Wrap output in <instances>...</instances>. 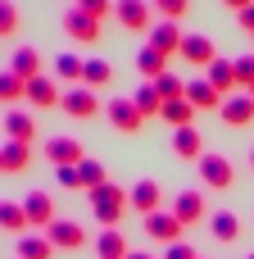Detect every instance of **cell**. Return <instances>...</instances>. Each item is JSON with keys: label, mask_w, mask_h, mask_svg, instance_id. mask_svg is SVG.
I'll return each mask as SVG.
<instances>
[{"label": "cell", "mask_w": 254, "mask_h": 259, "mask_svg": "<svg viewBox=\"0 0 254 259\" xmlns=\"http://www.w3.org/2000/svg\"><path fill=\"white\" fill-rule=\"evenodd\" d=\"M105 114H109V123H114L118 132H127V137H132V132H141V123H145V118H141V109H136L132 100H109V109H105Z\"/></svg>", "instance_id": "obj_17"}, {"label": "cell", "mask_w": 254, "mask_h": 259, "mask_svg": "<svg viewBox=\"0 0 254 259\" xmlns=\"http://www.w3.org/2000/svg\"><path fill=\"white\" fill-rule=\"evenodd\" d=\"M173 150H177L182 159H195V164L205 159V141H200L195 127H177V132H173Z\"/></svg>", "instance_id": "obj_21"}, {"label": "cell", "mask_w": 254, "mask_h": 259, "mask_svg": "<svg viewBox=\"0 0 254 259\" xmlns=\"http://www.w3.org/2000/svg\"><path fill=\"white\" fill-rule=\"evenodd\" d=\"M5 137H9V141H23V146H32V137H36V123H32V114H5Z\"/></svg>", "instance_id": "obj_26"}, {"label": "cell", "mask_w": 254, "mask_h": 259, "mask_svg": "<svg viewBox=\"0 0 254 259\" xmlns=\"http://www.w3.org/2000/svg\"><path fill=\"white\" fill-rule=\"evenodd\" d=\"M127 196H132V209H136L141 219L159 214V205H164V191H159V182H150V178H145V182H136Z\"/></svg>", "instance_id": "obj_14"}, {"label": "cell", "mask_w": 254, "mask_h": 259, "mask_svg": "<svg viewBox=\"0 0 254 259\" xmlns=\"http://www.w3.org/2000/svg\"><path fill=\"white\" fill-rule=\"evenodd\" d=\"M105 82H114V64H105V59H86V73H82V87H105Z\"/></svg>", "instance_id": "obj_31"}, {"label": "cell", "mask_w": 254, "mask_h": 259, "mask_svg": "<svg viewBox=\"0 0 254 259\" xmlns=\"http://www.w3.org/2000/svg\"><path fill=\"white\" fill-rule=\"evenodd\" d=\"M155 91H159L164 100H182V96H186V82H182L177 73H164V77H155Z\"/></svg>", "instance_id": "obj_34"}, {"label": "cell", "mask_w": 254, "mask_h": 259, "mask_svg": "<svg viewBox=\"0 0 254 259\" xmlns=\"http://www.w3.org/2000/svg\"><path fill=\"white\" fill-rule=\"evenodd\" d=\"M23 209H27V223H32L36 232H45V228L59 219V214H55V200H50L45 191H27V196H23Z\"/></svg>", "instance_id": "obj_8"}, {"label": "cell", "mask_w": 254, "mask_h": 259, "mask_svg": "<svg viewBox=\"0 0 254 259\" xmlns=\"http://www.w3.org/2000/svg\"><path fill=\"white\" fill-rule=\"evenodd\" d=\"M218 118H223L227 127H245V123L254 118V96H250V91H245V96H227Z\"/></svg>", "instance_id": "obj_18"}, {"label": "cell", "mask_w": 254, "mask_h": 259, "mask_svg": "<svg viewBox=\"0 0 254 259\" xmlns=\"http://www.w3.org/2000/svg\"><path fill=\"white\" fill-rule=\"evenodd\" d=\"M86 196H91L95 223H105V228H118L123 214L132 209V196H127L123 187H114V182H105V187H95V191H86Z\"/></svg>", "instance_id": "obj_1"}, {"label": "cell", "mask_w": 254, "mask_h": 259, "mask_svg": "<svg viewBox=\"0 0 254 259\" xmlns=\"http://www.w3.org/2000/svg\"><path fill=\"white\" fill-rule=\"evenodd\" d=\"M241 27L254 36V5H250V9H241Z\"/></svg>", "instance_id": "obj_41"}, {"label": "cell", "mask_w": 254, "mask_h": 259, "mask_svg": "<svg viewBox=\"0 0 254 259\" xmlns=\"http://www.w3.org/2000/svg\"><path fill=\"white\" fill-rule=\"evenodd\" d=\"M14 32H18V5L0 0V36H14Z\"/></svg>", "instance_id": "obj_36"}, {"label": "cell", "mask_w": 254, "mask_h": 259, "mask_svg": "<svg viewBox=\"0 0 254 259\" xmlns=\"http://www.w3.org/2000/svg\"><path fill=\"white\" fill-rule=\"evenodd\" d=\"M209 232H214V241H223V246H227V241H236V237H241V219H236V214H227V209H218V214L209 219Z\"/></svg>", "instance_id": "obj_27"}, {"label": "cell", "mask_w": 254, "mask_h": 259, "mask_svg": "<svg viewBox=\"0 0 254 259\" xmlns=\"http://www.w3.org/2000/svg\"><path fill=\"white\" fill-rule=\"evenodd\" d=\"M164 259H200V250H195L191 241H173V246L164 250Z\"/></svg>", "instance_id": "obj_38"}, {"label": "cell", "mask_w": 254, "mask_h": 259, "mask_svg": "<svg viewBox=\"0 0 254 259\" xmlns=\"http://www.w3.org/2000/svg\"><path fill=\"white\" fill-rule=\"evenodd\" d=\"M236 82H241L245 91L254 87V55H241V59H236Z\"/></svg>", "instance_id": "obj_37"}, {"label": "cell", "mask_w": 254, "mask_h": 259, "mask_svg": "<svg viewBox=\"0 0 254 259\" xmlns=\"http://www.w3.org/2000/svg\"><path fill=\"white\" fill-rule=\"evenodd\" d=\"M77 182H82V191H95V187H105L109 178H105V164H95V159H82L77 164Z\"/></svg>", "instance_id": "obj_32"}, {"label": "cell", "mask_w": 254, "mask_h": 259, "mask_svg": "<svg viewBox=\"0 0 254 259\" xmlns=\"http://www.w3.org/2000/svg\"><path fill=\"white\" fill-rule=\"evenodd\" d=\"M250 96H254V87H250Z\"/></svg>", "instance_id": "obj_46"}, {"label": "cell", "mask_w": 254, "mask_h": 259, "mask_svg": "<svg viewBox=\"0 0 254 259\" xmlns=\"http://www.w3.org/2000/svg\"><path fill=\"white\" fill-rule=\"evenodd\" d=\"M0 228L23 237V232L32 228V223H27V209H23V205H14V200H0Z\"/></svg>", "instance_id": "obj_28"}, {"label": "cell", "mask_w": 254, "mask_h": 259, "mask_svg": "<svg viewBox=\"0 0 254 259\" xmlns=\"http://www.w3.org/2000/svg\"><path fill=\"white\" fill-rule=\"evenodd\" d=\"M145 232H150L155 241L173 246V241H182V232H186V228L177 223V214H173V209H159V214H150V219H145Z\"/></svg>", "instance_id": "obj_9"}, {"label": "cell", "mask_w": 254, "mask_h": 259, "mask_svg": "<svg viewBox=\"0 0 254 259\" xmlns=\"http://www.w3.org/2000/svg\"><path fill=\"white\" fill-rule=\"evenodd\" d=\"M200 259H205V255H200Z\"/></svg>", "instance_id": "obj_48"}, {"label": "cell", "mask_w": 254, "mask_h": 259, "mask_svg": "<svg viewBox=\"0 0 254 259\" xmlns=\"http://www.w3.org/2000/svg\"><path fill=\"white\" fill-rule=\"evenodd\" d=\"M150 9H159V18H186L191 14V0H150Z\"/></svg>", "instance_id": "obj_35"}, {"label": "cell", "mask_w": 254, "mask_h": 259, "mask_svg": "<svg viewBox=\"0 0 254 259\" xmlns=\"http://www.w3.org/2000/svg\"><path fill=\"white\" fill-rule=\"evenodd\" d=\"M59 100H64V91L55 87V77H32L27 82V105H36V109H59Z\"/></svg>", "instance_id": "obj_12"}, {"label": "cell", "mask_w": 254, "mask_h": 259, "mask_svg": "<svg viewBox=\"0 0 254 259\" xmlns=\"http://www.w3.org/2000/svg\"><path fill=\"white\" fill-rule=\"evenodd\" d=\"M45 237L55 241V250H82V246H86V228L73 223V219H55V223L45 228Z\"/></svg>", "instance_id": "obj_5"}, {"label": "cell", "mask_w": 254, "mask_h": 259, "mask_svg": "<svg viewBox=\"0 0 254 259\" xmlns=\"http://www.w3.org/2000/svg\"><path fill=\"white\" fill-rule=\"evenodd\" d=\"M182 41H186V36H182V27H177L173 18H159V23L150 27V46L164 50V55H182Z\"/></svg>", "instance_id": "obj_10"}, {"label": "cell", "mask_w": 254, "mask_h": 259, "mask_svg": "<svg viewBox=\"0 0 254 259\" xmlns=\"http://www.w3.org/2000/svg\"><path fill=\"white\" fill-rule=\"evenodd\" d=\"M0 100L14 105V100H27V82L14 73V68H0Z\"/></svg>", "instance_id": "obj_30"}, {"label": "cell", "mask_w": 254, "mask_h": 259, "mask_svg": "<svg viewBox=\"0 0 254 259\" xmlns=\"http://www.w3.org/2000/svg\"><path fill=\"white\" fill-rule=\"evenodd\" d=\"M250 168H254V146H250Z\"/></svg>", "instance_id": "obj_45"}, {"label": "cell", "mask_w": 254, "mask_h": 259, "mask_svg": "<svg viewBox=\"0 0 254 259\" xmlns=\"http://www.w3.org/2000/svg\"><path fill=\"white\" fill-rule=\"evenodd\" d=\"M59 109H64L68 118H95V114H100V100H95L91 87H73V91H64Z\"/></svg>", "instance_id": "obj_4"}, {"label": "cell", "mask_w": 254, "mask_h": 259, "mask_svg": "<svg viewBox=\"0 0 254 259\" xmlns=\"http://www.w3.org/2000/svg\"><path fill=\"white\" fill-rule=\"evenodd\" d=\"M64 32H68L77 46H95V41H100V18H91L86 9L73 5V9L64 14Z\"/></svg>", "instance_id": "obj_3"}, {"label": "cell", "mask_w": 254, "mask_h": 259, "mask_svg": "<svg viewBox=\"0 0 254 259\" xmlns=\"http://www.w3.org/2000/svg\"><path fill=\"white\" fill-rule=\"evenodd\" d=\"M186 100H191L200 114H214V109H223V96H218V87H214L209 77H186Z\"/></svg>", "instance_id": "obj_7"}, {"label": "cell", "mask_w": 254, "mask_h": 259, "mask_svg": "<svg viewBox=\"0 0 254 259\" xmlns=\"http://www.w3.org/2000/svg\"><path fill=\"white\" fill-rule=\"evenodd\" d=\"M205 77H209V82L218 87V96H223V100H227V96H232V91L241 87V82H236V59H223V55H218V59H214V64L205 68Z\"/></svg>", "instance_id": "obj_16"}, {"label": "cell", "mask_w": 254, "mask_h": 259, "mask_svg": "<svg viewBox=\"0 0 254 259\" xmlns=\"http://www.w3.org/2000/svg\"><path fill=\"white\" fill-rule=\"evenodd\" d=\"M77 9H86L91 18H105V14H114V5H109V0H77Z\"/></svg>", "instance_id": "obj_40"}, {"label": "cell", "mask_w": 254, "mask_h": 259, "mask_svg": "<svg viewBox=\"0 0 254 259\" xmlns=\"http://www.w3.org/2000/svg\"><path fill=\"white\" fill-rule=\"evenodd\" d=\"M41 155H45L55 168H64V164H82V159H86V155H82V146H77L73 137H50Z\"/></svg>", "instance_id": "obj_13"}, {"label": "cell", "mask_w": 254, "mask_h": 259, "mask_svg": "<svg viewBox=\"0 0 254 259\" xmlns=\"http://www.w3.org/2000/svg\"><path fill=\"white\" fill-rule=\"evenodd\" d=\"M55 178H59V187H68V191H82V182H77V164H64V168H55Z\"/></svg>", "instance_id": "obj_39"}, {"label": "cell", "mask_w": 254, "mask_h": 259, "mask_svg": "<svg viewBox=\"0 0 254 259\" xmlns=\"http://www.w3.org/2000/svg\"><path fill=\"white\" fill-rule=\"evenodd\" d=\"M245 259H254V255H245Z\"/></svg>", "instance_id": "obj_47"}, {"label": "cell", "mask_w": 254, "mask_h": 259, "mask_svg": "<svg viewBox=\"0 0 254 259\" xmlns=\"http://www.w3.org/2000/svg\"><path fill=\"white\" fill-rule=\"evenodd\" d=\"M173 214H177L182 228H195V223H205L209 209H205V196H200V191H182V196L173 200Z\"/></svg>", "instance_id": "obj_15"}, {"label": "cell", "mask_w": 254, "mask_h": 259, "mask_svg": "<svg viewBox=\"0 0 254 259\" xmlns=\"http://www.w3.org/2000/svg\"><path fill=\"white\" fill-rule=\"evenodd\" d=\"M9 68H14L23 82H32V77H41V55H36L32 46H18V50H14V59H9Z\"/></svg>", "instance_id": "obj_23"}, {"label": "cell", "mask_w": 254, "mask_h": 259, "mask_svg": "<svg viewBox=\"0 0 254 259\" xmlns=\"http://www.w3.org/2000/svg\"><path fill=\"white\" fill-rule=\"evenodd\" d=\"M55 73H59V77H68V82L77 87V82H82V73H86V59H77V55H59V59H55Z\"/></svg>", "instance_id": "obj_33"}, {"label": "cell", "mask_w": 254, "mask_h": 259, "mask_svg": "<svg viewBox=\"0 0 254 259\" xmlns=\"http://www.w3.org/2000/svg\"><path fill=\"white\" fill-rule=\"evenodd\" d=\"M95 255H100V259H127L132 250H127V241H123L118 228H105V232L95 237Z\"/></svg>", "instance_id": "obj_22"}, {"label": "cell", "mask_w": 254, "mask_h": 259, "mask_svg": "<svg viewBox=\"0 0 254 259\" xmlns=\"http://www.w3.org/2000/svg\"><path fill=\"white\" fill-rule=\"evenodd\" d=\"M114 18H118V27H127V32H150V27H155L145 0H118V5H114Z\"/></svg>", "instance_id": "obj_6"}, {"label": "cell", "mask_w": 254, "mask_h": 259, "mask_svg": "<svg viewBox=\"0 0 254 259\" xmlns=\"http://www.w3.org/2000/svg\"><path fill=\"white\" fill-rule=\"evenodd\" d=\"M200 182L214 187V191H232L236 187V164L227 155H205L200 159Z\"/></svg>", "instance_id": "obj_2"}, {"label": "cell", "mask_w": 254, "mask_h": 259, "mask_svg": "<svg viewBox=\"0 0 254 259\" xmlns=\"http://www.w3.org/2000/svg\"><path fill=\"white\" fill-rule=\"evenodd\" d=\"M136 73H141L145 82H155V77H164V73H168V55H164V50H155V46L145 41V46L136 50Z\"/></svg>", "instance_id": "obj_19"}, {"label": "cell", "mask_w": 254, "mask_h": 259, "mask_svg": "<svg viewBox=\"0 0 254 259\" xmlns=\"http://www.w3.org/2000/svg\"><path fill=\"white\" fill-rule=\"evenodd\" d=\"M132 105L141 109V118H159V114H164V96L155 91V82H141L136 96H132Z\"/></svg>", "instance_id": "obj_24"}, {"label": "cell", "mask_w": 254, "mask_h": 259, "mask_svg": "<svg viewBox=\"0 0 254 259\" xmlns=\"http://www.w3.org/2000/svg\"><path fill=\"white\" fill-rule=\"evenodd\" d=\"M127 259H150V255H127Z\"/></svg>", "instance_id": "obj_44"}, {"label": "cell", "mask_w": 254, "mask_h": 259, "mask_svg": "<svg viewBox=\"0 0 254 259\" xmlns=\"http://www.w3.org/2000/svg\"><path fill=\"white\" fill-rule=\"evenodd\" d=\"M0 173H5V150H0Z\"/></svg>", "instance_id": "obj_43"}, {"label": "cell", "mask_w": 254, "mask_h": 259, "mask_svg": "<svg viewBox=\"0 0 254 259\" xmlns=\"http://www.w3.org/2000/svg\"><path fill=\"white\" fill-rule=\"evenodd\" d=\"M182 59H186L191 68H209V64L218 59V50H214V41H209V36H200V32H191V36L182 41Z\"/></svg>", "instance_id": "obj_11"}, {"label": "cell", "mask_w": 254, "mask_h": 259, "mask_svg": "<svg viewBox=\"0 0 254 259\" xmlns=\"http://www.w3.org/2000/svg\"><path fill=\"white\" fill-rule=\"evenodd\" d=\"M0 150H5V173H23L32 164V146H23V141H5Z\"/></svg>", "instance_id": "obj_29"}, {"label": "cell", "mask_w": 254, "mask_h": 259, "mask_svg": "<svg viewBox=\"0 0 254 259\" xmlns=\"http://www.w3.org/2000/svg\"><path fill=\"white\" fill-rule=\"evenodd\" d=\"M195 114H200V109L182 96V100H164V114H159V118H168L173 127H195Z\"/></svg>", "instance_id": "obj_25"}, {"label": "cell", "mask_w": 254, "mask_h": 259, "mask_svg": "<svg viewBox=\"0 0 254 259\" xmlns=\"http://www.w3.org/2000/svg\"><path fill=\"white\" fill-rule=\"evenodd\" d=\"M18 259H55V241L45 232H23L18 237Z\"/></svg>", "instance_id": "obj_20"}, {"label": "cell", "mask_w": 254, "mask_h": 259, "mask_svg": "<svg viewBox=\"0 0 254 259\" xmlns=\"http://www.w3.org/2000/svg\"><path fill=\"white\" fill-rule=\"evenodd\" d=\"M223 5H227V9H236V14H241V9H250L254 0H223Z\"/></svg>", "instance_id": "obj_42"}]
</instances>
